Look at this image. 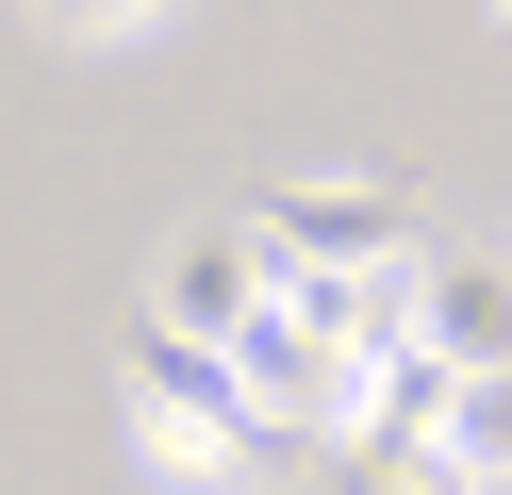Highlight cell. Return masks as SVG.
<instances>
[{
    "label": "cell",
    "mask_w": 512,
    "mask_h": 495,
    "mask_svg": "<svg viewBox=\"0 0 512 495\" xmlns=\"http://www.w3.org/2000/svg\"><path fill=\"white\" fill-rule=\"evenodd\" d=\"M496 33H512V0H496Z\"/></svg>",
    "instance_id": "7"
},
{
    "label": "cell",
    "mask_w": 512,
    "mask_h": 495,
    "mask_svg": "<svg viewBox=\"0 0 512 495\" xmlns=\"http://www.w3.org/2000/svg\"><path fill=\"white\" fill-rule=\"evenodd\" d=\"M479 495H512V479H479Z\"/></svg>",
    "instance_id": "8"
},
{
    "label": "cell",
    "mask_w": 512,
    "mask_h": 495,
    "mask_svg": "<svg viewBox=\"0 0 512 495\" xmlns=\"http://www.w3.org/2000/svg\"><path fill=\"white\" fill-rule=\"evenodd\" d=\"M116 413H133V446H149L166 495H248V479L281 462V429L248 413L232 347H199V330H166V314L116 330Z\"/></svg>",
    "instance_id": "1"
},
{
    "label": "cell",
    "mask_w": 512,
    "mask_h": 495,
    "mask_svg": "<svg viewBox=\"0 0 512 495\" xmlns=\"http://www.w3.org/2000/svg\"><path fill=\"white\" fill-rule=\"evenodd\" d=\"M248 231H265L281 281H380V264H413L430 231H413V198L380 182V165H331V182H265L248 198Z\"/></svg>",
    "instance_id": "2"
},
{
    "label": "cell",
    "mask_w": 512,
    "mask_h": 495,
    "mask_svg": "<svg viewBox=\"0 0 512 495\" xmlns=\"http://www.w3.org/2000/svg\"><path fill=\"white\" fill-rule=\"evenodd\" d=\"M34 33H67V50H116V33H166V0H17Z\"/></svg>",
    "instance_id": "6"
},
{
    "label": "cell",
    "mask_w": 512,
    "mask_h": 495,
    "mask_svg": "<svg viewBox=\"0 0 512 495\" xmlns=\"http://www.w3.org/2000/svg\"><path fill=\"white\" fill-rule=\"evenodd\" d=\"M413 330H430L463 380H496L512 363V248H430L413 264Z\"/></svg>",
    "instance_id": "4"
},
{
    "label": "cell",
    "mask_w": 512,
    "mask_h": 495,
    "mask_svg": "<svg viewBox=\"0 0 512 495\" xmlns=\"http://www.w3.org/2000/svg\"><path fill=\"white\" fill-rule=\"evenodd\" d=\"M265 297H281V264H265V231H248V215H232V231H182V248L149 264V314H166V330H199V347H232Z\"/></svg>",
    "instance_id": "3"
},
{
    "label": "cell",
    "mask_w": 512,
    "mask_h": 495,
    "mask_svg": "<svg viewBox=\"0 0 512 495\" xmlns=\"http://www.w3.org/2000/svg\"><path fill=\"white\" fill-rule=\"evenodd\" d=\"M446 462H463V495H479V479H512V363L446 396Z\"/></svg>",
    "instance_id": "5"
}]
</instances>
